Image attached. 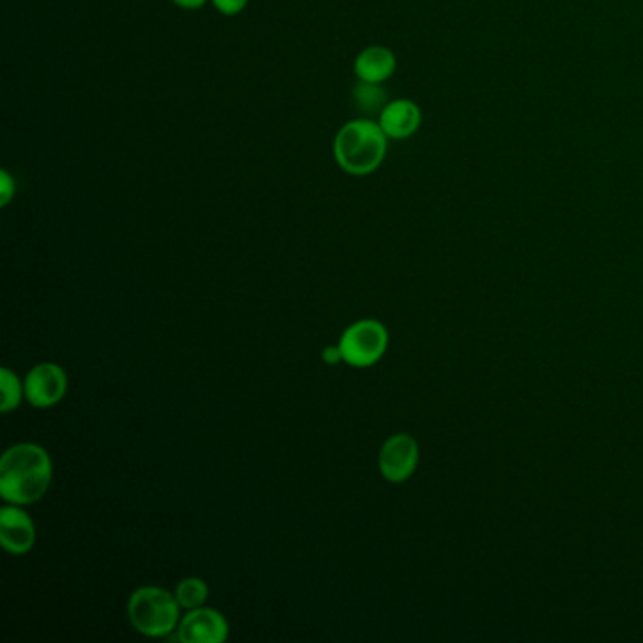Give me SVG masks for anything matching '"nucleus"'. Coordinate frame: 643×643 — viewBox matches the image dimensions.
Wrapping results in <instances>:
<instances>
[{"label": "nucleus", "instance_id": "obj_12", "mask_svg": "<svg viewBox=\"0 0 643 643\" xmlns=\"http://www.w3.org/2000/svg\"><path fill=\"white\" fill-rule=\"evenodd\" d=\"M0 391H2V400H0V411H13L21 404V398L25 397V385H21L20 378L10 370V368H2L0 370Z\"/></svg>", "mask_w": 643, "mask_h": 643}, {"label": "nucleus", "instance_id": "obj_9", "mask_svg": "<svg viewBox=\"0 0 643 643\" xmlns=\"http://www.w3.org/2000/svg\"><path fill=\"white\" fill-rule=\"evenodd\" d=\"M421 125V110L416 102L395 101L384 108L379 115V126L387 139L402 140L416 133Z\"/></svg>", "mask_w": 643, "mask_h": 643}, {"label": "nucleus", "instance_id": "obj_13", "mask_svg": "<svg viewBox=\"0 0 643 643\" xmlns=\"http://www.w3.org/2000/svg\"><path fill=\"white\" fill-rule=\"evenodd\" d=\"M355 99H357L360 110L372 112L374 108H379L384 104V89L379 88V83L363 82V85L355 89Z\"/></svg>", "mask_w": 643, "mask_h": 643}, {"label": "nucleus", "instance_id": "obj_2", "mask_svg": "<svg viewBox=\"0 0 643 643\" xmlns=\"http://www.w3.org/2000/svg\"><path fill=\"white\" fill-rule=\"evenodd\" d=\"M387 152V134L368 120L347 123L335 142L336 161L344 171L355 176H366L376 171Z\"/></svg>", "mask_w": 643, "mask_h": 643}, {"label": "nucleus", "instance_id": "obj_17", "mask_svg": "<svg viewBox=\"0 0 643 643\" xmlns=\"http://www.w3.org/2000/svg\"><path fill=\"white\" fill-rule=\"evenodd\" d=\"M177 7L185 8V10H196V8H202L208 0H174Z\"/></svg>", "mask_w": 643, "mask_h": 643}, {"label": "nucleus", "instance_id": "obj_14", "mask_svg": "<svg viewBox=\"0 0 643 643\" xmlns=\"http://www.w3.org/2000/svg\"><path fill=\"white\" fill-rule=\"evenodd\" d=\"M13 193H16V183L8 172L0 174V204L7 206L8 202L12 201Z\"/></svg>", "mask_w": 643, "mask_h": 643}, {"label": "nucleus", "instance_id": "obj_4", "mask_svg": "<svg viewBox=\"0 0 643 643\" xmlns=\"http://www.w3.org/2000/svg\"><path fill=\"white\" fill-rule=\"evenodd\" d=\"M387 330L384 325L374 319H363L347 327L346 333L341 335L340 346L341 355L347 365L355 368H366L372 366L384 357L387 349Z\"/></svg>", "mask_w": 643, "mask_h": 643}, {"label": "nucleus", "instance_id": "obj_6", "mask_svg": "<svg viewBox=\"0 0 643 643\" xmlns=\"http://www.w3.org/2000/svg\"><path fill=\"white\" fill-rule=\"evenodd\" d=\"M176 632L183 643H223L228 637V623L217 610L201 605L183 615Z\"/></svg>", "mask_w": 643, "mask_h": 643}, {"label": "nucleus", "instance_id": "obj_5", "mask_svg": "<svg viewBox=\"0 0 643 643\" xmlns=\"http://www.w3.org/2000/svg\"><path fill=\"white\" fill-rule=\"evenodd\" d=\"M25 398L34 408H51L63 400L69 379L61 366L42 363L34 366L25 378Z\"/></svg>", "mask_w": 643, "mask_h": 643}, {"label": "nucleus", "instance_id": "obj_1", "mask_svg": "<svg viewBox=\"0 0 643 643\" xmlns=\"http://www.w3.org/2000/svg\"><path fill=\"white\" fill-rule=\"evenodd\" d=\"M53 478L50 455L37 443H18L0 459V497L16 506L39 502Z\"/></svg>", "mask_w": 643, "mask_h": 643}, {"label": "nucleus", "instance_id": "obj_7", "mask_svg": "<svg viewBox=\"0 0 643 643\" xmlns=\"http://www.w3.org/2000/svg\"><path fill=\"white\" fill-rule=\"evenodd\" d=\"M419 461L417 442L408 435L391 436L379 453V470L384 478L400 483L410 478Z\"/></svg>", "mask_w": 643, "mask_h": 643}, {"label": "nucleus", "instance_id": "obj_3", "mask_svg": "<svg viewBox=\"0 0 643 643\" xmlns=\"http://www.w3.org/2000/svg\"><path fill=\"white\" fill-rule=\"evenodd\" d=\"M182 605L176 594L161 586H142L129 599L126 613L134 629L147 637H164L176 631Z\"/></svg>", "mask_w": 643, "mask_h": 643}, {"label": "nucleus", "instance_id": "obj_10", "mask_svg": "<svg viewBox=\"0 0 643 643\" xmlns=\"http://www.w3.org/2000/svg\"><path fill=\"white\" fill-rule=\"evenodd\" d=\"M395 69H397V59L391 50L381 45L366 48L355 61V72L360 78V82L366 83L385 82L387 78L392 76Z\"/></svg>", "mask_w": 643, "mask_h": 643}, {"label": "nucleus", "instance_id": "obj_8", "mask_svg": "<svg viewBox=\"0 0 643 643\" xmlns=\"http://www.w3.org/2000/svg\"><path fill=\"white\" fill-rule=\"evenodd\" d=\"M0 542L10 555H25L37 542L31 516L16 504L0 510Z\"/></svg>", "mask_w": 643, "mask_h": 643}, {"label": "nucleus", "instance_id": "obj_11", "mask_svg": "<svg viewBox=\"0 0 643 643\" xmlns=\"http://www.w3.org/2000/svg\"><path fill=\"white\" fill-rule=\"evenodd\" d=\"M174 594H176L177 602L183 610H195L208 600L210 589L206 581L201 580V578H187V580L177 583Z\"/></svg>", "mask_w": 643, "mask_h": 643}, {"label": "nucleus", "instance_id": "obj_15", "mask_svg": "<svg viewBox=\"0 0 643 643\" xmlns=\"http://www.w3.org/2000/svg\"><path fill=\"white\" fill-rule=\"evenodd\" d=\"M214 4L225 16H236L246 8L247 0H214Z\"/></svg>", "mask_w": 643, "mask_h": 643}, {"label": "nucleus", "instance_id": "obj_16", "mask_svg": "<svg viewBox=\"0 0 643 643\" xmlns=\"http://www.w3.org/2000/svg\"><path fill=\"white\" fill-rule=\"evenodd\" d=\"M323 360H325L327 365H338L340 360H344V355H341L340 346L327 347V349L323 351Z\"/></svg>", "mask_w": 643, "mask_h": 643}]
</instances>
